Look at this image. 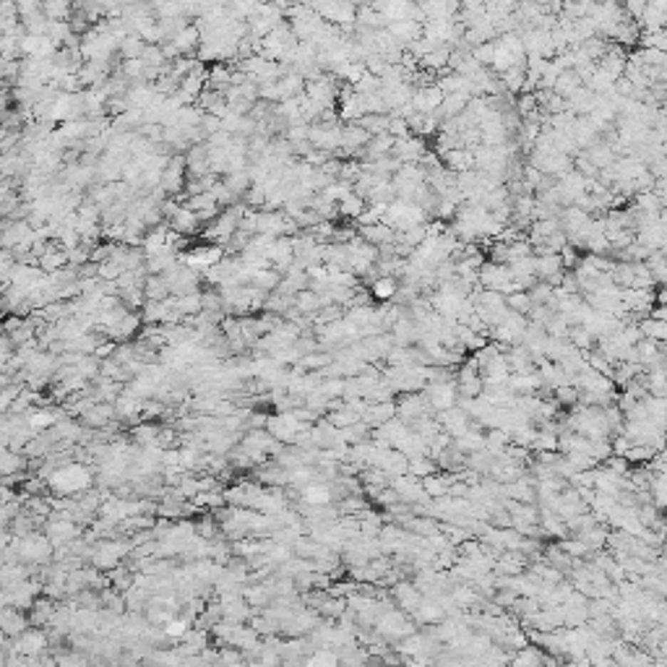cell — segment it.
<instances>
[{"label":"cell","mask_w":667,"mask_h":667,"mask_svg":"<svg viewBox=\"0 0 667 667\" xmlns=\"http://www.w3.org/2000/svg\"><path fill=\"white\" fill-rule=\"evenodd\" d=\"M652 454H654V448L652 446H644V443H634V446H629L626 448V454H623V459L629 464H646L649 459H652Z\"/></svg>","instance_id":"obj_36"},{"label":"cell","mask_w":667,"mask_h":667,"mask_svg":"<svg viewBox=\"0 0 667 667\" xmlns=\"http://www.w3.org/2000/svg\"><path fill=\"white\" fill-rule=\"evenodd\" d=\"M91 470H86L83 464L76 462H63L61 467H55L50 475H47V487L53 490L55 495H63V498H71V495L86 493L91 487Z\"/></svg>","instance_id":"obj_1"},{"label":"cell","mask_w":667,"mask_h":667,"mask_svg":"<svg viewBox=\"0 0 667 667\" xmlns=\"http://www.w3.org/2000/svg\"><path fill=\"white\" fill-rule=\"evenodd\" d=\"M394 417H396V402L391 399V402H371L360 420H363L365 425H371V428H378V425L388 423V420H394Z\"/></svg>","instance_id":"obj_16"},{"label":"cell","mask_w":667,"mask_h":667,"mask_svg":"<svg viewBox=\"0 0 667 667\" xmlns=\"http://www.w3.org/2000/svg\"><path fill=\"white\" fill-rule=\"evenodd\" d=\"M326 420L334 425V428H339V430H341V428H347V425H352L355 420H360V417H357L355 412H349L347 407H341V410H331V412H329Z\"/></svg>","instance_id":"obj_43"},{"label":"cell","mask_w":667,"mask_h":667,"mask_svg":"<svg viewBox=\"0 0 667 667\" xmlns=\"http://www.w3.org/2000/svg\"><path fill=\"white\" fill-rule=\"evenodd\" d=\"M646 316H649V319H654V321H667V308H665V305H652Z\"/></svg>","instance_id":"obj_45"},{"label":"cell","mask_w":667,"mask_h":667,"mask_svg":"<svg viewBox=\"0 0 667 667\" xmlns=\"http://www.w3.org/2000/svg\"><path fill=\"white\" fill-rule=\"evenodd\" d=\"M433 472H438V464H435V459H430V456H412L410 464H407V475H412V477H417V480L428 477Z\"/></svg>","instance_id":"obj_30"},{"label":"cell","mask_w":667,"mask_h":667,"mask_svg":"<svg viewBox=\"0 0 667 667\" xmlns=\"http://www.w3.org/2000/svg\"><path fill=\"white\" fill-rule=\"evenodd\" d=\"M571 138H574V144H576L579 149H589L591 144L599 141V133L594 130V125L586 120V115H579L576 123H574V128H571Z\"/></svg>","instance_id":"obj_17"},{"label":"cell","mask_w":667,"mask_h":667,"mask_svg":"<svg viewBox=\"0 0 667 667\" xmlns=\"http://www.w3.org/2000/svg\"><path fill=\"white\" fill-rule=\"evenodd\" d=\"M319 193H324L329 201H334V204H336V201H341V198L347 196V193H352V182L344 180V177H334L326 188L319 190Z\"/></svg>","instance_id":"obj_35"},{"label":"cell","mask_w":667,"mask_h":667,"mask_svg":"<svg viewBox=\"0 0 667 667\" xmlns=\"http://www.w3.org/2000/svg\"><path fill=\"white\" fill-rule=\"evenodd\" d=\"M563 261L558 253H542V256H534V276L537 279H547L550 274L561 272Z\"/></svg>","instance_id":"obj_23"},{"label":"cell","mask_w":667,"mask_h":667,"mask_svg":"<svg viewBox=\"0 0 667 667\" xmlns=\"http://www.w3.org/2000/svg\"><path fill=\"white\" fill-rule=\"evenodd\" d=\"M440 99H443V91H440L435 83H428V86H420V89H415V94H412V99H410V105L415 107V113L433 115L435 110H438Z\"/></svg>","instance_id":"obj_10"},{"label":"cell","mask_w":667,"mask_h":667,"mask_svg":"<svg viewBox=\"0 0 667 667\" xmlns=\"http://www.w3.org/2000/svg\"><path fill=\"white\" fill-rule=\"evenodd\" d=\"M305 428H311V423H300V420L292 415V410L279 412V415H274V417L272 415L266 417V430L272 433V438L281 440V443H292L297 433L305 430Z\"/></svg>","instance_id":"obj_4"},{"label":"cell","mask_w":667,"mask_h":667,"mask_svg":"<svg viewBox=\"0 0 667 667\" xmlns=\"http://www.w3.org/2000/svg\"><path fill=\"white\" fill-rule=\"evenodd\" d=\"M553 399L561 404V410H571L579 404V388L574 383H563V386L553 388Z\"/></svg>","instance_id":"obj_34"},{"label":"cell","mask_w":667,"mask_h":667,"mask_svg":"<svg viewBox=\"0 0 667 667\" xmlns=\"http://www.w3.org/2000/svg\"><path fill=\"white\" fill-rule=\"evenodd\" d=\"M381 86H383L381 76H373V73H363V76L352 83V89H355L357 94H373V91H381Z\"/></svg>","instance_id":"obj_42"},{"label":"cell","mask_w":667,"mask_h":667,"mask_svg":"<svg viewBox=\"0 0 667 667\" xmlns=\"http://www.w3.org/2000/svg\"><path fill=\"white\" fill-rule=\"evenodd\" d=\"M423 391L428 396V404L433 407V412L451 410L456 404V396H459L456 394V381H430Z\"/></svg>","instance_id":"obj_5"},{"label":"cell","mask_w":667,"mask_h":667,"mask_svg":"<svg viewBox=\"0 0 667 667\" xmlns=\"http://www.w3.org/2000/svg\"><path fill=\"white\" fill-rule=\"evenodd\" d=\"M566 339H569L576 349H591V347H594V336H591L589 329L581 326V324H574V326H569Z\"/></svg>","instance_id":"obj_33"},{"label":"cell","mask_w":667,"mask_h":667,"mask_svg":"<svg viewBox=\"0 0 667 667\" xmlns=\"http://www.w3.org/2000/svg\"><path fill=\"white\" fill-rule=\"evenodd\" d=\"M511 281L508 264H493V261H482L477 269V284L485 289H503Z\"/></svg>","instance_id":"obj_6"},{"label":"cell","mask_w":667,"mask_h":667,"mask_svg":"<svg viewBox=\"0 0 667 667\" xmlns=\"http://www.w3.org/2000/svg\"><path fill=\"white\" fill-rule=\"evenodd\" d=\"M26 623H29V621L24 618L21 607L0 605V634H6V636L16 638L24 629H26Z\"/></svg>","instance_id":"obj_11"},{"label":"cell","mask_w":667,"mask_h":667,"mask_svg":"<svg viewBox=\"0 0 667 667\" xmlns=\"http://www.w3.org/2000/svg\"><path fill=\"white\" fill-rule=\"evenodd\" d=\"M558 256H561V261H563V269H574L579 261L576 248H571V245H563V248L558 250Z\"/></svg>","instance_id":"obj_44"},{"label":"cell","mask_w":667,"mask_h":667,"mask_svg":"<svg viewBox=\"0 0 667 667\" xmlns=\"http://www.w3.org/2000/svg\"><path fill=\"white\" fill-rule=\"evenodd\" d=\"M357 235L365 237L368 243L373 245H386V243H396V229L378 222V224H368V227H357Z\"/></svg>","instance_id":"obj_18"},{"label":"cell","mask_w":667,"mask_h":667,"mask_svg":"<svg viewBox=\"0 0 667 667\" xmlns=\"http://www.w3.org/2000/svg\"><path fill=\"white\" fill-rule=\"evenodd\" d=\"M50 644V638L42 629H24L19 636H16L14 649L24 657H34V654H42Z\"/></svg>","instance_id":"obj_7"},{"label":"cell","mask_w":667,"mask_h":667,"mask_svg":"<svg viewBox=\"0 0 667 667\" xmlns=\"http://www.w3.org/2000/svg\"><path fill=\"white\" fill-rule=\"evenodd\" d=\"M456 394L470 396V399L480 396L482 394V376H475V378H467V381H456Z\"/></svg>","instance_id":"obj_41"},{"label":"cell","mask_w":667,"mask_h":667,"mask_svg":"<svg viewBox=\"0 0 667 667\" xmlns=\"http://www.w3.org/2000/svg\"><path fill=\"white\" fill-rule=\"evenodd\" d=\"M55 547L53 542L47 539V534H37V532H29V534H21V537L8 545V555L14 558L16 563H47L53 558Z\"/></svg>","instance_id":"obj_2"},{"label":"cell","mask_w":667,"mask_h":667,"mask_svg":"<svg viewBox=\"0 0 667 667\" xmlns=\"http://www.w3.org/2000/svg\"><path fill=\"white\" fill-rule=\"evenodd\" d=\"M435 417H438L440 428L451 435V438H459V435H464V433L470 430L472 425V417L467 415L464 410H459V407H451V410H443V412H435Z\"/></svg>","instance_id":"obj_9"},{"label":"cell","mask_w":667,"mask_h":667,"mask_svg":"<svg viewBox=\"0 0 667 667\" xmlns=\"http://www.w3.org/2000/svg\"><path fill=\"white\" fill-rule=\"evenodd\" d=\"M133 550V542H125V539H113V537H102L97 545L91 547L89 561L94 563L97 571H113L123 563V558Z\"/></svg>","instance_id":"obj_3"},{"label":"cell","mask_w":667,"mask_h":667,"mask_svg":"<svg viewBox=\"0 0 667 667\" xmlns=\"http://www.w3.org/2000/svg\"><path fill=\"white\" fill-rule=\"evenodd\" d=\"M300 500L308 503V506H324V503H331V482L313 480V482H308V485L300 487Z\"/></svg>","instance_id":"obj_15"},{"label":"cell","mask_w":667,"mask_h":667,"mask_svg":"<svg viewBox=\"0 0 667 667\" xmlns=\"http://www.w3.org/2000/svg\"><path fill=\"white\" fill-rule=\"evenodd\" d=\"M638 45H641V47H654V50H662V53H665V50H667V34H665V29L641 31V37H638Z\"/></svg>","instance_id":"obj_39"},{"label":"cell","mask_w":667,"mask_h":667,"mask_svg":"<svg viewBox=\"0 0 667 667\" xmlns=\"http://www.w3.org/2000/svg\"><path fill=\"white\" fill-rule=\"evenodd\" d=\"M61 420V412L53 407H31L26 412V423L31 425V430H47Z\"/></svg>","instance_id":"obj_20"},{"label":"cell","mask_w":667,"mask_h":667,"mask_svg":"<svg viewBox=\"0 0 667 667\" xmlns=\"http://www.w3.org/2000/svg\"><path fill=\"white\" fill-rule=\"evenodd\" d=\"M55 607L58 605H53L50 599H34L31 602V615H29V621L34 623V626H47L50 623V618H53V613H55Z\"/></svg>","instance_id":"obj_31"},{"label":"cell","mask_w":667,"mask_h":667,"mask_svg":"<svg viewBox=\"0 0 667 667\" xmlns=\"http://www.w3.org/2000/svg\"><path fill=\"white\" fill-rule=\"evenodd\" d=\"M175 45V50L180 55H188V53H193L198 45H201V29H198L196 24H190V26H182L177 34H175L172 39H170Z\"/></svg>","instance_id":"obj_19"},{"label":"cell","mask_w":667,"mask_h":667,"mask_svg":"<svg viewBox=\"0 0 667 667\" xmlns=\"http://www.w3.org/2000/svg\"><path fill=\"white\" fill-rule=\"evenodd\" d=\"M638 37H641V29H638V24L631 19V16H626L623 21L615 24V29L610 31V39H613L615 45H621L623 50L626 47H634L638 42Z\"/></svg>","instance_id":"obj_14"},{"label":"cell","mask_w":667,"mask_h":667,"mask_svg":"<svg viewBox=\"0 0 667 667\" xmlns=\"http://www.w3.org/2000/svg\"><path fill=\"white\" fill-rule=\"evenodd\" d=\"M144 295L146 300H165L170 297V284L162 274H149L144 279Z\"/></svg>","instance_id":"obj_26"},{"label":"cell","mask_w":667,"mask_h":667,"mask_svg":"<svg viewBox=\"0 0 667 667\" xmlns=\"http://www.w3.org/2000/svg\"><path fill=\"white\" fill-rule=\"evenodd\" d=\"M636 326H638V331H641V336H646V339H654V341L667 339V321H654V319H649V316H644Z\"/></svg>","instance_id":"obj_29"},{"label":"cell","mask_w":667,"mask_h":667,"mask_svg":"<svg viewBox=\"0 0 667 667\" xmlns=\"http://www.w3.org/2000/svg\"><path fill=\"white\" fill-rule=\"evenodd\" d=\"M201 222H198L196 212H190L188 206L180 204L175 209V214L170 217V229H175L177 235H196Z\"/></svg>","instance_id":"obj_12"},{"label":"cell","mask_w":667,"mask_h":667,"mask_svg":"<svg viewBox=\"0 0 667 667\" xmlns=\"http://www.w3.org/2000/svg\"><path fill=\"white\" fill-rule=\"evenodd\" d=\"M391 146H394V136L391 133H376L371 136V141L365 144V160H376V157H383V154H391Z\"/></svg>","instance_id":"obj_22"},{"label":"cell","mask_w":667,"mask_h":667,"mask_svg":"<svg viewBox=\"0 0 667 667\" xmlns=\"http://www.w3.org/2000/svg\"><path fill=\"white\" fill-rule=\"evenodd\" d=\"M527 295H529L532 305H545V303H550V297H553V287H550L547 281L537 279L529 289H527Z\"/></svg>","instance_id":"obj_37"},{"label":"cell","mask_w":667,"mask_h":667,"mask_svg":"<svg viewBox=\"0 0 667 667\" xmlns=\"http://www.w3.org/2000/svg\"><path fill=\"white\" fill-rule=\"evenodd\" d=\"M190 618L188 615H172L167 623H162V634H165V638H175V641H180L185 634H188L190 629Z\"/></svg>","instance_id":"obj_28"},{"label":"cell","mask_w":667,"mask_h":667,"mask_svg":"<svg viewBox=\"0 0 667 667\" xmlns=\"http://www.w3.org/2000/svg\"><path fill=\"white\" fill-rule=\"evenodd\" d=\"M581 86V78H579V73L574 68H569V71H561L558 76H555V81H553V91L558 94V97H569L571 91L574 89H579Z\"/></svg>","instance_id":"obj_25"},{"label":"cell","mask_w":667,"mask_h":667,"mask_svg":"<svg viewBox=\"0 0 667 667\" xmlns=\"http://www.w3.org/2000/svg\"><path fill=\"white\" fill-rule=\"evenodd\" d=\"M506 308L508 311L524 313V316H527V311L532 308V300H529V295H527V289H516V292L506 295Z\"/></svg>","instance_id":"obj_38"},{"label":"cell","mask_w":667,"mask_h":667,"mask_svg":"<svg viewBox=\"0 0 667 667\" xmlns=\"http://www.w3.org/2000/svg\"><path fill=\"white\" fill-rule=\"evenodd\" d=\"M440 162L446 165V170L451 172H464V170H475V154L467 146H456V149H448V152L440 154Z\"/></svg>","instance_id":"obj_13"},{"label":"cell","mask_w":667,"mask_h":667,"mask_svg":"<svg viewBox=\"0 0 667 667\" xmlns=\"http://www.w3.org/2000/svg\"><path fill=\"white\" fill-rule=\"evenodd\" d=\"M448 55H451V50H448L446 45H440V47H435V50H430L425 58H420L417 66H423V68L430 71V73H443V71L448 68Z\"/></svg>","instance_id":"obj_21"},{"label":"cell","mask_w":667,"mask_h":667,"mask_svg":"<svg viewBox=\"0 0 667 667\" xmlns=\"http://www.w3.org/2000/svg\"><path fill=\"white\" fill-rule=\"evenodd\" d=\"M493 53H495V42H480V45L470 47V55L480 63V66H485V68H490Z\"/></svg>","instance_id":"obj_40"},{"label":"cell","mask_w":667,"mask_h":667,"mask_svg":"<svg viewBox=\"0 0 667 667\" xmlns=\"http://www.w3.org/2000/svg\"><path fill=\"white\" fill-rule=\"evenodd\" d=\"M388 120H391V115L388 113H376V115H363L357 123H360L371 136H376V133H386Z\"/></svg>","instance_id":"obj_32"},{"label":"cell","mask_w":667,"mask_h":667,"mask_svg":"<svg viewBox=\"0 0 667 667\" xmlns=\"http://www.w3.org/2000/svg\"><path fill=\"white\" fill-rule=\"evenodd\" d=\"M396 287H399V281H396L394 276H378L368 289H371V295L376 303H388V300L396 295Z\"/></svg>","instance_id":"obj_24"},{"label":"cell","mask_w":667,"mask_h":667,"mask_svg":"<svg viewBox=\"0 0 667 667\" xmlns=\"http://www.w3.org/2000/svg\"><path fill=\"white\" fill-rule=\"evenodd\" d=\"M428 152L423 136H404V138H394V146H391V154L396 160L407 165V162H420V157Z\"/></svg>","instance_id":"obj_8"},{"label":"cell","mask_w":667,"mask_h":667,"mask_svg":"<svg viewBox=\"0 0 667 667\" xmlns=\"http://www.w3.org/2000/svg\"><path fill=\"white\" fill-rule=\"evenodd\" d=\"M336 209H339V217L355 222L357 217H360V212L365 209V198L357 196L355 190H352V193H347V196L341 198V201H336Z\"/></svg>","instance_id":"obj_27"}]
</instances>
